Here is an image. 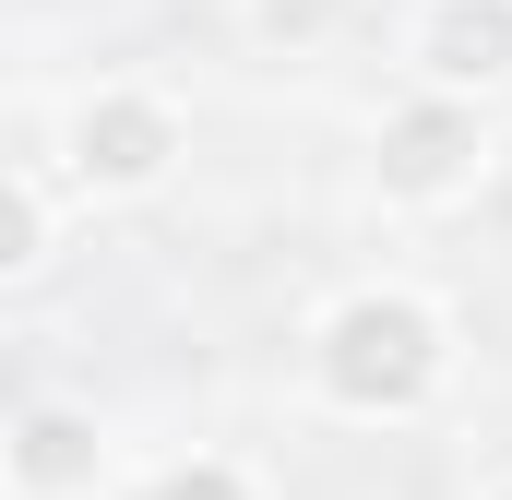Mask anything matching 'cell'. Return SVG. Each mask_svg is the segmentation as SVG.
I'll return each instance as SVG.
<instances>
[{
	"mask_svg": "<svg viewBox=\"0 0 512 500\" xmlns=\"http://www.w3.org/2000/svg\"><path fill=\"white\" fill-rule=\"evenodd\" d=\"M453 370H465L453 298H429V286H405V274L334 286V298L310 310V334H298L310 405L346 417V429H405V417H429V405L453 393Z\"/></svg>",
	"mask_w": 512,
	"mask_h": 500,
	"instance_id": "6da1fadb",
	"label": "cell"
},
{
	"mask_svg": "<svg viewBox=\"0 0 512 500\" xmlns=\"http://www.w3.org/2000/svg\"><path fill=\"white\" fill-rule=\"evenodd\" d=\"M48 155H60V191L72 203H155L191 167V108L167 84H143V72H108V84H84L60 108V143Z\"/></svg>",
	"mask_w": 512,
	"mask_h": 500,
	"instance_id": "7a4b0ae2",
	"label": "cell"
},
{
	"mask_svg": "<svg viewBox=\"0 0 512 500\" xmlns=\"http://www.w3.org/2000/svg\"><path fill=\"white\" fill-rule=\"evenodd\" d=\"M489 167H501L489 96L405 84L382 120H370V191H382V215H453V203L489 191Z\"/></svg>",
	"mask_w": 512,
	"mask_h": 500,
	"instance_id": "3957f363",
	"label": "cell"
},
{
	"mask_svg": "<svg viewBox=\"0 0 512 500\" xmlns=\"http://www.w3.org/2000/svg\"><path fill=\"white\" fill-rule=\"evenodd\" d=\"M108 477H120V441H108L96 405H60V393L12 405V429H0V500H108Z\"/></svg>",
	"mask_w": 512,
	"mask_h": 500,
	"instance_id": "277c9868",
	"label": "cell"
},
{
	"mask_svg": "<svg viewBox=\"0 0 512 500\" xmlns=\"http://www.w3.org/2000/svg\"><path fill=\"white\" fill-rule=\"evenodd\" d=\"M405 84L512 96V0H417L405 12Z\"/></svg>",
	"mask_w": 512,
	"mask_h": 500,
	"instance_id": "5b68a950",
	"label": "cell"
},
{
	"mask_svg": "<svg viewBox=\"0 0 512 500\" xmlns=\"http://www.w3.org/2000/svg\"><path fill=\"white\" fill-rule=\"evenodd\" d=\"M48 250H60V203H48V179H36V167H0V286H36Z\"/></svg>",
	"mask_w": 512,
	"mask_h": 500,
	"instance_id": "8992f818",
	"label": "cell"
},
{
	"mask_svg": "<svg viewBox=\"0 0 512 500\" xmlns=\"http://www.w3.org/2000/svg\"><path fill=\"white\" fill-rule=\"evenodd\" d=\"M346 24H358V0H239V36L262 60H322Z\"/></svg>",
	"mask_w": 512,
	"mask_h": 500,
	"instance_id": "52a82bcc",
	"label": "cell"
},
{
	"mask_svg": "<svg viewBox=\"0 0 512 500\" xmlns=\"http://www.w3.org/2000/svg\"><path fill=\"white\" fill-rule=\"evenodd\" d=\"M143 500H262V477L239 465V453H179V465H155Z\"/></svg>",
	"mask_w": 512,
	"mask_h": 500,
	"instance_id": "ba28073f",
	"label": "cell"
},
{
	"mask_svg": "<svg viewBox=\"0 0 512 500\" xmlns=\"http://www.w3.org/2000/svg\"><path fill=\"white\" fill-rule=\"evenodd\" d=\"M477 500H512V477H489V489H477Z\"/></svg>",
	"mask_w": 512,
	"mask_h": 500,
	"instance_id": "9c48e42d",
	"label": "cell"
}]
</instances>
